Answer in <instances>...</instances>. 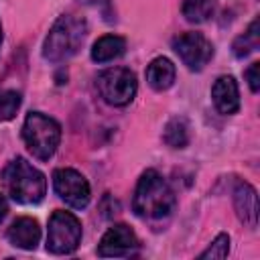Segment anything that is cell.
Returning a JSON list of instances; mask_svg holds the SVG:
<instances>
[{
  "label": "cell",
  "instance_id": "obj_2",
  "mask_svg": "<svg viewBox=\"0 0 260 260\" xmlns=\"http://www.w3.org/2000/svg\"><path fill=\"white\" fill-rule=\"evenodd\" d=\"M85 35H87V22L83 16L77 14L59 16L49 28V35L45 37L43 57L51 63L67 61L79 51V47L85 41Z\"/></svg>",
  "mask_w": 260,
  "mask_h": 260
},
{
  "label": "cell",
  "instance_id": "obj_6",
  "mask_svg": "<svg viewBox=\"0 0 260 260\" xmlns=\"http://www.w3.org/2000/svg\"><path fill=\"white\" fill-rule=\"evenodd\" d=\"M81 242V221L71 213L57 209L49 219L47 250L53 254H71Z\"/></svg>",
  "mask_w": 260,
  "mask_h": 260
},
{
  "label": "cell",
  "instance_id": "obj_18",
  "mask_svg": "<svg viewBox=\"0 0 260 260\" xmlns=\"http://www.w3.org/2000/svg\"><path fill=\"white\" fill-rule=\"evenodd\" d=\"M20 108V93L16 89H0V122L12 120Z\"/></svg>",
  "mask_w": 260,
  "mask_h": 260
},
{
  "label": "cell",
  "instance_id": "obj_20",
  "mask_svg": "<svg viewBox=\"0 0 260 260\" xmlns=\"http://www.w3.org/2000/svg\"><path fill=\"white\" fill-rule=\"evenodd\" d=\"M258 69H260V63L258 61H254L246 71H244V77H246V81H248V85H250V89L256 93L258 89H260V77H258Z\"/></svg>",
  "mask_w": 260,
  "mask_h": 260
},
{
  "label": "cell",
  "instance_id": "obj_5",
  "mask_svg": "<svg viewBox=\"0 0 260 260\" xmlns=\"http://www.w3.org/2000/svg\"><path fill=\"white\" fill-rule=\"evenodd\" d=\"M98 91L110 106H128L138 89L136 75L128 67H110L102 71L95 79Z\"/></svg>",
  "mask_w": 260,
  "mask_h": 260
},
{
  "label": "cell",
  "instance_id": "obj_22",
  "mask_svg": "<svg viewBox=\"0 0 260 260\" xmlns=\"http://www.w3.org/2000/svg\"><path fill=\"white\" fill-rule=\"evenodd\" d=\"M79 2H83V4H100L104 0H79Z\"/></svg>",
  "mask_w": 260,
  "mask_h": 260
},
{
  "label": "cell",
  "instance_id": "obj_8",
  "mask_svg": "<svg viewBox=\"0 0 260 260\" xmlns=\"http://www.w3.org/2000/svg\"><path fill=\"white\" fill-rule=\"evenodd\" d=\"M55 193L73 209H83L89 203L91 191L87 179L75 169H57L53 173Z\"/></svg>",
  "mask_w": 260,
  "mask_h": 260
},
{
  "label": "cell",
  "instance_id": "obj_21",
  "mask_svg": "<svg viewBox=\"0 0 260 260\" xmlns=\"http://www.w3.org/2000/svg\"><path fill=\"white\" fill-rule=\"evenodd\" d=\"M6 211H8V205H6V199H4V195L0 193V221L6 217Z\"/></svg>",
  "mask_w": 260,
  "mask_h": 260
},
{
  "label": "cell",
  "instance_id": "obj_16",
  "mask_svg": "<svg viewBox=\"0 0 260 260\" xmlns=\"http://www.w3.org/2000/svg\"><path fill=\"white\" fill-rule=\"evenodd\" d=\"M162 140L171 146V148H185L189 142V124L185 118L175 116L167 122L165 130H162Z\"/></svg>",
  "mask_w": 260,
  "mask_h": 260
},
{
  "label": "cell",
  "instance_id": "obj_19",
  "mask_svg": "<svg viewBox=\"0 0 260 260\" xmlns=\"http://www.w3.org/2000/svg\"><path fill=\"white\" fill-rule=\"evenodd\" d=\"M230 254V236L228 234H219L211 244H209V248L207 250H203L201 254H199V258L201 260H205V258H225Z\"/></svg>",
  "mask_w": 260,
  "mask_h": 260
},
{
  "label": "cell",
  "instance_id": "obj_11",
  "mask_svg": "<svg viewBox=\"0 0 260 260\" xmlns=\"http://www.w3.org/2000/svg\"><path fill=\"white\" fill-rule=\"evenodd\" d=\"M234 207H236V213H238L242 223H246L248 228H256V223H258V195L250 183L240 181L236 185Z\"/></svg>",
  "mask_w": 260,
  "mask_h": 260
},
{
  "label": "cell",
  "instance_id": "obj_14",
  "mask_svg": "<svg viewBox=\"0 0 260 260\" xmlns=\"http://www.w3.org/2000/svg\"><path fill=\"white\" fill-rule=\"evenodd\" d=\"M126 51V41L118 35H104L93 43L91 59L95 63H108L118 57H122Z\"/></svg>",
  "mask_w": 260,
  "mask_h": 260
},
{
  "label": "cell",
  "instance_id": "obj_12",
  "mask_svg": "<svg viewBox=\"0 0 260 260\" xmlns=\"http://www.w3.org/2000/svg\"><path fill=\"white\" fill-rule=\"evenodd\" d=\"M6 238L12 246L16 248H22V250H35L39 240H41V225L35 217H18L10 223L8 232H6Z\"/></svg>",
  "mask_w": 260,
  "mask_h": 260
},
{
  "label": "cell",
  "instance_id": "obj_17",
  "mask_svg": "<svg viewBox=\"0 0 260 260\" xmlns=\"http://www.w3.org/2000/svg\"><path fill=\"white\" fill-rule=\"evenodd\" d=\"M258 43H260V30H258V18H254L250 22L248 30L234 41V45H232L234 55L236 57H246L248 53H252L254 49H258Z\"/></svg>",
  "mask_w": 260,
  "mask_h": 260
},
{
  "label": "cell",
  "instance_id": "obj_15",
  "mask_svg": "<svg viewBox=\"0 0 260 260\" xmlns=\"http://www.w3.org/2000/svg\"><path fill=\"white\" fill-rule=\"evenodd\" d=\"M217 10V0H183L181 12L185 16V20L189 22H205L209 20Z\"/></svg>",
  "mask_w": 260,
  "mask_h": 260
},
{
  "label": "cell",
  "instance_id": "obj_3",
  "mask_svg": "<svg viewBox=\"0 0 260 260\" xmlns=\"http://www.w3.org/2000/svg\"><path fill=\"white\" fill-rule=\"evenodd\" d=\"M2 183L8 195L22 205H35L47 195L45 175L22 156L12 158L2 171Z\"/></svg>",
  "mask_w": 260,
  "mask_h": 260
},
{
  "label": "cell",
  "instance_id": "obj_4",
  "mask_svg": "<svg viewBox=\"0 0 260 260\" xmlns=\"http://www.w3.org/2000/svg\"><path fill=\"white\" fill-rule=\"evenodd\" d=\"M22 140L35 158L49 160L61 142V126L47 114L30 112L22 124Z\"/></svg>",
  "mask_w": 260,
  "mask_h": 260
},
{
  "label": "cell",
  "instance_id": "obj_9",
  "mask_svg": "<svg viewBox=\"0 0 260 260\" xmlns=\"http://www.w3.org/2000/svg\"><path fill=\"white\" fill-rule=\"evenodd\" d=\"M138 252V238L126 223H114L102 238L98 254L102 258H122L134 256Z\"/></svg>",
  "mask_w": 260,
  "mask_h": 260
},
{
  "label": "cell",
  "instance_id": "obj_13",
  "mask_svg": "<svg viewBox=\"0 0 260 260\" xmlns=\"http://www.w3.org/2000/svg\"><path fill=\"white\" fill-rule=\"evenodd\" d=\"M177 69L171 59L167 57H156L148 63L146 67V81L154 91H165L175 83Z\"/></svg>",
  "mask_w": 260,
  "mask_h": 260
},
{
  "label": "cell",
  "instance_id": "obj_10",
  "mask_svg": "<svg viewBox=\"0 0 260 260\" xmlns=\"http://www.w3.org/2000/svg\"><path fill=\"white\" fill-rule=\"evenodd\" d=\"M211 100L219 114H236L240 110V89L232 75H221L211 87Z\"/></svg>",
  "mask_w": 260,
  "mask_h": 260
},
{
  "label": "cell",
  "instance_id": "obj_1",
  "mask_svg": "<svg viewBox=\"0 0 260 260\" xmlns=\"http://www.w3.org/2000/svg\"><path fill=\"white\" fill-rule=\"evenodd\" d=\"M132 207L138 217L162 219L171 215L175 207V193L160 173H156L154 169H148L138 179Z\"/></svg>",
  "mask_w": 260,
  "mask_h": 260
},
{
  "label": "cell",
  "instance_id": "obj_23",
  "mask_svg": "<svg viewBox=\"0 0 260 260\" xmlns=\"http://www.w3.org/2000/svg\"><path fill=\"white\" fill-rule=\"evenodd\" d=\"M0 43H2V24H0Z\"/></svg>",
  "mask_w": 260,
  "mask_h": 260
},
{
  "label": "cell",
  "instance_id": "obj_7",
  "mask_svg": "<svg viewBox=\"0 0 260 260\" xmlns=\"http://www.w3.org/2000/svg\"><path fill=\"white\" fill-rule=\"evenodd\" d=\"M173 51L179 55L183 65H187L191 71H201L209 59L213 57V45L211 41L195 30L181 32L173 39Z\"/></svg>",
  "mask_w": 260,
  "mask_h": 260
}]
</instances>
